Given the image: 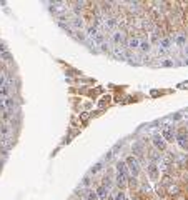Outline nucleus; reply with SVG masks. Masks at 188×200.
<instances>
[{"label": "nucleus", "instance_id": "obj_1", "mask_svg": "<svg viewBox=\"0 0 188 200\" xmlns=\"http://www.w3.org/2000/svg\"><path fill=\"white\" fill-rule=\"evenodd\" d=\"M127 179H128L127 165H125V162H118L117 164V184L120 185V187H123L125 182H127Z\"/></svg>", "mask_w": 188, "mask_h": 200}, {"label": "nucleus", "instance_id": "obj_2", "mask_svg": "<svg viewBox=\"0 0 188 200\" xmlns=\"http://www.w3.org/2000/svg\"><path fill=\"white\" fill-rule=\"evenodd\" d=\"M125 165H127L128 172H130L133 177H137V175L140 174V165H138V162H137L135 157H128V159L125 160Z\"/></svg>", "mask_w": 188, "mask_h": 200}, {"label": "nucleus", "instance_id": "obj_3", "mask_svg": "<svg viewBox=\"0 0 188 200\" xmlns=\"http://www.w3.org/2000/svg\"><path fill=\"white\" fill-rule=\"evenodd\" d=\"M177 140H178V144H180V147H182L183 150H188V133H185V132H178Z\"/></svg>", "mask_w": 188, "mask_h": 200}, {"label": "nucleus", "instance_id": "obj_4", "mask_svg": "<svg viewBox=\"0 0 188 200\" xmlns=\"http://www.w3.org/2000/svg\"><path fill=\"white\" fill-rule=\"evenodd\" d=\"M152 142H153V145L157 147V149H160V150H165V147H167V142L163 140V137L162 135H153V139H152Z\"/></svg>", "mask_w": 188, "mask_h": 200}, {"label": "nucleus", "instance_id": "obj_5", "mask_svg": "<svg viewBox=\"0 0 188 200\" xmlns=\"http://www.w3.org/2000/svg\"><path fill=\"white\" fill-rule=\"evenodd\" d=\"M162 137L165 142H173V139H175V132H173L172 127H165L162 132Z\"/></svg>", "mask_w": 188, "mask_h": 200}, {"label": "nucleus", "instance_id": "obj_6", "mask_svg": "<svg viewBox=\"0 0 188 200\" xmlns=\"http://www.w3.org/2000/svg\"><path fill=\"white\" fill-rule=\"evenodd\" d=\"M138 47H140V40L135 38V37H132V38L128 40V48H138Z\"/></svg>", "mask_w": 188, "mask_h": 200}, {"label": "nucleus", "instance_id": "obj_7", "mask_svg": "<svg viewBox=\"0 0 188 200\" xmlns=\"http://www.w3.org/2000/svg\"><path fill=\"white\" fill-rule=\"evenodd\" d=\"M95 192H97L98 197H105V195L108 194V187H105V185H100V187H98Z\"/></svg>", "mask_w": 188, "mask_h": 200}, {"label": "nucleus", "instance_id": "obj_8", "mask_svg": "<svg viewBox=\"0 0 188 200\" xmlns=\"http://www.w3.org/2000/svg\"><path fill=\"white\" fill-rule=\"evenodd\" d=\"M4 107H5V108H9V110H12V108L15 107V102H13L12 98H9V97H7L5 100H4Z\"/></svg>", "mask_w": 188, "mask_h": 200}, {"label": "nucleus", "instance_id": "obj_9", "mask_svg": "<svg viewBox=\"0 0 188 200\" xmlns=\"http://www.w3.org/2000/svg\"><path fill=\"white\" fill-rule=\"evenodd\" d=\"M9 93H10V85H9V83H5V85H4V87H0V95H9Z\"/></svg>", "mask_w": 188, "mask_h": 200}, {"label": "nucleus", "instance_id": "obj_10", "mask_svg": "<svg viewBox=\"0 0 188 200\" xmlns=\"http://www.w3.org/2000/svg\"><path fill=\"white\" fill-rule=\"evenodd\" d=\"M142 152H143V150H142V144H135V145H133V154H135V155L140 157Z\"/></svg>", "mask_w": 188, "mask_h": 200}, {"label": "nucleus", "instance_id": "obj_11", "mask_svg": "<svg viewBox=\"0 0 188 200\" xmlns=\"http://www.w3.org/2000/svg\"><path fill=\"white\" fill-rule=\"evenodd\" d=\"M102 162H98V164H95V165H93V167H92V170H90V172H92V174H97V172H100V170H102Z\"/></svg>", "mask_w": 188, "mask_h": 200}, {"label": "nucleus", "instance_id": "obj_12", "mask_svg": "<svg viewBox=\"0 0 188 200\" xmlns=\"http://www.w3.org/2000/svg\"><path fill=\"white\" fill-rule=\"evenodd\" d=\"M0 57L4 58V60H7V62H12L13 58H12V55H10V52H4V53H0Z\"/></svg>", "mask_w": 188, "mask_h": 200}, {"label": "nucleus", "instance_id": "obj_13", "mask_svg": "<svg viewBox=\"0 0 188 200\" xmlns=\"http://www.w3.org/2000/svg\"><path fill=\"white\" fill-rule=\"evenodd\" d=\"M97 199H98L97 192H93V190H90V192H88V195H87V200H97Z\"/></svg>", "mask_w": 188, "mask_h": 200}, {"label": "nucleus", "instance_id": "obj_14", "mask_svg": "<svg viewBox=\"0 0 188 200\" xmlns=\"http://www.w3.org/2000/svg\"><path fill=\"white\" fill-rule=\"evenodd\" d=\"M140 48H142L143 52H148L152 47H150V43H148V42H140Z\"/></svg>", "mask_w": 188, "mask_h": 200}, {"label": "nucleus", "instance_id": "obj_15", "mask_svg": "<svg viewBox=\"0 0 188 200\" xmlns=\"http://www.w3.org/2000/svg\"><path fill=\"white\" fill-rule=\"evenodd\" d=\"M170 43H172V42H170V38H163V40H160V45H162L163 48H168V47H170Z\"/></svg>", "mask_w": 188, "mask_h": 200}, {"label": "nucleus", "instance_id": "obj_16", "mask_svg": "<svg viewBox=\"0 0 188 200\" xmlns=\"http://www.w3.org/2000/svg\"><path fill=\"white\" fill-rule=\"evenodd\" d=\"M150 175H152L153 179H155V177H157V167H155V165H150Z\"/></svg>", "mask_w": 188, "mask_h": 200}, {"label": "nucleus", "instance_id": "obj_17", "mask_svg": "<svg viewBox=\"0 0 188 200\" xmlns=\"http://www.w3.org/2000/svg\"><path fill=\"white\" fill-rule=\"evenodd\" d=\"M115 200H127V195L123 194V192H118L117 197H115Z\"/></svg>", "mask_w": 188, "mask_h": 200}, {"label": "nucleus", "instance_id": "obj_18", "mask_svg": "<svg viewBox=\"0 0 188 200\" xmlns=\"http://www.w3.org/2000/svg\"><path fill=\"white\" fill-rule=\"evenodd\" d=\"M120 40H122V35H120V33H115V35H113V42H115V43H118Z\"/></svg>", "mask_w": 188, "mask_h": 200}, {"label": "nucleus", "instance_id": "obj_19", "mask_svg": "<svg viewBox=\"0 0 188 200\" xmlns=\"http://www.w3.org/2000/svg\"><path fill=\"white\" fill-rule=\"evenodd\" d=\"M73 25H75L77 28H82V20H78V19H75V20H73Z\"/></svg>", "mask_w": 188, "mask_h": 200}, {"label": "nucleus", "instance_id": "obj_20", "mask_svg": "<svg viewBox=\"0 0 188 200\" xmlns=\"http://www.w3.org/2000/svg\"><path fill=\"white\" fill-rule=\"evenodd\" d=\"M88 33H90V35H97V28H95V27H90V28H88Z\"/></svg>", "mask_w": 188, "mask_h": 200}, {"label": "nucleus", "instance_id": "obj_21", "mask_svg": "<svg viewBox=\"0 0 188 200\" xmlns=\"http://www.w3.org/2000/svg\"><path fill=\"white\" fill-rule=\"evenodd\" d=\"M177 42L180 43V45H183V43H185V37H183V35H180V37L177 38Z\"/></svg>", "mask_w": 188, "mask_h": 200}, {"label": "nucleus", "instance_id": "obj_22", "mask_svg": "<svg viewBox=\"0 0 188 200\" xmlns=\"http://www.w3.org/2000/svg\"><path fill=\"white\" fill-rule=\"evenodd\" d=\"M4 85H5V77L0 75V87H4Z\"/></svg>", "mask_w": 188, "mask_h": 200}, {"label": "nucleus", "instance_id": "obj_23", "mask_svg": "<svg viewBox=\"0 0 188 200\" xmlns=\"http://www.w3.org/2000/svg\"><path fill=\"white\" fill-rule=\"evenodd\" d=\"M83 185H85V187H88V185H90V179H88V177H85V179H83Z\"/></svg>", "mask_w": 188, "mask_h": 200}, {"label": "nucleus", "instance_id": "obj_24", "mask_svg": "<svg viewBox=\"0 0 188 200\" xmlns=\"http://www.w3.org/2000/svg\"><path fill=\"white\" fill-rule=\"evenodd\" d=\"M187 63H188V60H187Z\"/></svg>", "mask_w": 188, "mask_h": 200}]
</instances>
